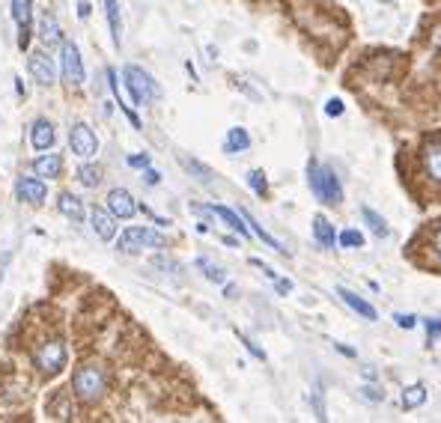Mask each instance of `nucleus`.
<instances>
[{"label":"nucleus","mask_w":441,"mask_h":423,"mask_svg":"<svg viewBox=\"0 0 441 423\" xmlns=\"http://www.w3.org/2000/svg\"><path fill=\"white\" fill-rule=\"evenodd\" d=\"M197 268H203V275L212 280V284H227V275H224V268L215 266V263H209L206 257H200L197 259Z\"/></svg>","instance_id":"nucleus-26"},{"label":"nucleus","mask_w":441,"mask_h":423,"mask_svg":"<svg viewBox=\"0 0 441 423\" xmlns=\"http://www.w3.org/2000/svg\"><path fill=\"white\" fill-rule=\"evenodd\" d=\"M105 12H107V27L114 36V45L123 42V21H119V3L116 0H105Z\"/></svg>","instance_id":"nucleus-20"},{"label":"nucleus","mask_w":441,"mask_h":423,"mask_svg":"<svg viewBox=\"0 0 441 423\" xmlns=\"http://www.w3.org/2000/svg\"><path fill=\"white\" fill-rule=\"evenodd\" d=\"M30 75L36 78V84L51 87L54 78H57V69H54V63H51V57L42 54V51H33V54H30Z\"/></svg>","instance_id":"nucleus-10"},{"label":"nucleus","mask_w":441,"mask_h":423,"mask_svg":"<svg viewBox=\"0 0 441 423\" xmlns=\"http://www.w3.org/2000/svg\"><path fill=\"white\" fill-rule=\"evenodd\" d=\"M158 179H162V176H158V170L146 167V182H149V185H158Z\"/></svg>","instance_id":"nucleus-37"},{"label":"nucleus","mask_w":441,"mask_h":423,"mask_svg":"<svg viewBox=\"0 0 441 423\" xmlns=\"http://www.w3.org/2000/svg\"><path fill=\"white\" fill-rule=\"evenodd\" d=\"M114 215H110V209L105 212V209H98V206H93V212H89V227H93V233L102 239V241H110L116 236V224H114Z\"/></svg>","instance_id":"nucleus-11"},{"label":"nucleus","mask_w":441,"mask_h":423,"mask_svg":"<svg viewBox=\"0 0 441 423\" xmlns=\"http://www.w3.org/2000/svg\"><path fill=\"white\" fill-rule=\"evenodd\" d=\"M123 75H126V87H128V93H132L135 105H146V102H153V98L162 96V89H158L153 75L144 72L140 66H126Z\"/></svg>","instance_id":"nucleus-3"},{"label":"nucleus","mask_w":441,"mask_h":423,"mask_svg":"<svg viewBox=\"0 0 441 423\" xmlns=\"http://www.w3.org/2000/svg\"><path fill=\"white\" fill-rule=\"evenodd\" d=\"M185 167H188V170H194V173H197V179H203V182H209V170H206L203 164H200V161H194V158H185Z\"/></svg>","instance_id":"nucleus-31"},{"label":"nucleus","mask_w":441,"mask_h":423,"mask_svg":"<svg viewBox=\"0 0 441 423\" xmlns=\"http://www.w3.org/2000/svg\"><path fill=\"white\" fill-rule=\"evenodd\" d=\"M424 173L429 182L441 188V140H435V144H429L424 149Z\"/></svg>","instance_id":"nucleus-12"},{"label":"nucleus","mask_w":441,"mask_h":423,"mask_svg":"<svg viewBox=\"0 0 441 423\" xmlns=\"http://www.w3.org/2000/svg\"><path fill=\"white\" fill-rule=\"evenodd\" d=\"M337 295L343 298V304L352 307L358 316H364V319H370V322H373V319L379 316V313H376V307L370 304V301H364L361 295H355V292H349V289H343V286H337Z\"/></svg>","instance_id":"nucleus-15"},{"label":"nucleus","mask_w":441,"mask_h":423,"mask_svg":"<svg viewBox=\"0 0 441 423\" xmlns=\"http://www.w3.org/2000/svg\"><path fill=\"white\" fill-rule=\"evenodd\" d=\"M107 209H110V215H114V218L128 221L137 212V203H135V197L128 194L126 188H114L107 194Z\"/></svg>","instance_id":"nucleus-9"},{"label":"nucleus","mask_w":441,"mask_h":423,"mask_svg":"<svg viewBox=\"0 0 441 423\" xmlns=\"http://www.w3.org/2000/svg\"><path fill=\"white\" fill-rule=\"evenodd\" d=\"M239 215H242V218H245V224L250 227V233H254V236H259V239H263V241H266V245H268V248H275V250H280V254H286V248H280V241H277L275 236H268V233H266V230H263V224H257V221H254V215H250V212H245V209H242V212H239Z\"/></svg>","instance_id":"nucleus-22"},{"label":"nucleus","mask_w":441,"mask_h":423,"mask_svg":"<svg viewBox=\"0 0 441 423\" xmlns=\"http://www.w3.org/2000/svg\"><path fill=\"white\" fill-rule=\"evenodd\" d=\"M313 236H316V241H319L322 248H334V241H337L334 227H331V221L322 218V215L313 218Z\"/></svg>","instance_id":"nucleus-19"},{"label":"nucleus","mask_w":441,"mask_h":423,"mask_svg":"<svg viewBox=\"0 0 441 423\" xmlns=\"http://www.w3.org/2000/svg\"><path fill=\"white\" fill-rule=\"evenodd\" d=\"M325 114H328V116H340V114H343V102H340V98H328Z\"/></svg>","instance_id":"nucleus-33"},{"label":"nucleus","mask_w":441,"mask_h":423,"mask_svg":"<svg viewBox=\"0 0 441 423\" xmlns=\"http://www.w3.org/2000/svg\"><path fill=\"white\" fill-rule=\"evenodd\" d=\"M69 146H72V153L78 158H89V155H96L98 140H96L93 128H89L87 123H75L72 128H69Z\"/></svg>","instance_id":"nucleus-6"},{"label":"nucleus","mask_w":441,"mask_h":423,"mask_svg":"<svg viewBox=\"0 0 441 423\" xmlns=\"http://www.w3.org/2000/svg\"><path fill=\"white\" fill-rule=\"evenodd\" d=\"M164 245L167 239L158 230H149V227H128L119 236V250L123 254H135V250H144V248H164Z\"/></svg>","instance_id":"nucleus-5"},{"label":"nucleus","mask_w":441,"mask_h":423,"mask_svg":"<svg viewBox=\"0 0 441 423\" xmlns=\"http://www.w3.org/2000/svg\"><path fill=\"white\" fill-rule=\"evenodd\" d=\"M128 164L132 167H149V155H128Z\"/></svg>","instance_id":"nucleus-36"},{"label":"nucleus","mask_w":441,"mask_h":423,"mask_svg":"<svg viewBox=\"0 0 441 423\" xmlns=\"http://www.w3.org/2000/svg\"><path fill=\"white\" fill-rule=\"evenodd\" d=\"M66 343L63 340H45L42 346L33 352V364L39 367V372H45V376H57L60 370L66 367Z\"/></svg>","instance_id":"nucleus-4"},{"label":"nucleus","mask_w":441,"mask_h":423,"mask_svg":"<svg viewBox=\"0 0 441 423\" xmlns=\"http://www.w3.org/2000/svg\"><path fill=\"white\" fill-rule=\"evenodd\" d=\"M78 179H81V185L87 188H96L98 182H102V170L93 167V164H84L81 170H78Z\"/></svg>","instance_id":"nucleus-27"},{"label":"nucleus","mask_w":441,"mask_h":423,"mask_svg":"<svg viewBox=\"0 0 441 423\" xmlns=\"http://www.w3.org/2000/svg\"><path fill=\"white\" fill-rule=\"evenodd\" d=\"M57 206H60V212H63L69 221H72V224H81V221H84V203L75 194H60Z\"/></svg>","instance_id":"nucleus-18"},{"label":"nucleus","mask_w":441,"mask_h":423,"mask_svg":"<svg viewBox=\"0 0 441 423\" xmlns=\"http://www.w3.org/2000/svg\"><path fill=\"white\" fill-rule=\"evenodd\" d=\"M248 185L254 188L259 197H263L266 191H268V185H266V173H263V170H250V173H248Z\"/></svg>","instance_id":"nucleus-28"},{"label":"nucleus","mask_w":441,"mask_h":423,"mask_svg":"<svg viewBox=\"0 0 441 423\" xmlns=\"http://www.w3.org/2000/svg\"><path fill=\"white\" fill-rule=\"evenodd\" d=\"M105 388H107V376H105V370H102V367L87 364V367H78V370H75V376H72V390H75V397H78V399L96 402L98 397L105 394Z\"/></svg>","instance_id":"nucleus-1"},{"label":"nucleus","mask_w":441,"mask_h":423,"mask_svg":"<svg viewBox=\"0 0 441 423\" xmlns=\"http://www.w3.org/2000/svg\"><path fill=\"white\" fill-rule=\"evenodd\" d=\"M248 146H250V135L245 132V128H230V132H227V144H224L227 153L236 155V153H245Z\"/></svg>","instance_id":"nucleus-21"},{"label":"nucleus","mask_w":441,"mask_h":423,"mask_svg":"<svg viewBox=\"0 0 441 423\" xmlns=\"http://www.w3.org/2000/svg\"><path fill=\"white\" fill-rule=\"evenodd\" d=\"M33 170H36V176H42V179H60V173H63V158L57 153H48V155L33 161Z\"/></svg>","instance_id":"nucleus-16"},{"label":"nucleus","mask_w":441,"mask_h":423,"mask_svg":"<svg viewBox=\"0 0 441 423\" xmlns=\"http://www.w3.org/2000/svg\"><path fill=\"white\" fill-rule=\"evenodd\" d=\"M424 402H426V388H424V385L406 388V394H403V408H417V406H424Z\"/></svg>","instance_id":"nucleus-25"},{"label":"nucleus","mask_w":441,"mask_h":423,"mask_svg":"<svg viewBox=\"0 0 441 423\" xmlns=\"http://www.w3.org/2000/svg\"><path fill=\"white\" fill-rule=\"evenodd\" d=\"M361 215H364V221L370 224V230H373V233H376L379 239H388V236H390V227H388V221H385L382 215H379V212H373L370 206H364V209H361Z\"/></svg>","instance_id":"nucleus-23"},{"label":"nucleus","mask_w":441,"mask_h":423,"mask_svg":"<svg viewBox=\"0 0 441 423\" xmlns=\"http://www.w3.org/2000/svg\"><path fill=\"white\" fill-rule=\"evenodd\" d=\"M364 399H370V402H382L385 399V394H382V388H379V385H373V388H364Z\"/></svg>","instance_id":"nucleus-32"},{"label":"nucleus","mask_w":441,"mask_h":423,"mask_svg":"<svg viewBox=\"0 0 441 423\" xmlns=\"http://www.w3.org/2000/svg\"><path fill=\"white\" fill-rule=\"evenodd\" d=\"M6 263H9V257H3V263H0V277H3V268H6Z\"/></svg>","instance_id":"nucleus-40"},{"label":"nucleus","mask_w":441,"mask_h":423,"mask_svg":"<svg viewBox=\"0 0 441 423\" xmlns=\"http://www.w3.org/2000/svg\"><path fill=\"white\" fill-rule=\"evenodd\" d=\"M89 9H93V6H89L87 0H81V3H78V15H81V18H87V15H89Z\"/></svg>","instance_id":"nucleus-38"},{"label":"nucleus","mask_w":441,"mask_h":423,"mask_svg":"<svg viewBox=\"0 0 441 423\" xmlns=\"http://www.w3.org/2000/svg\"><path fill=\"white\" fill-rule=\"evenodd\" d=\"M30 144L36 149H48L54 144V126L48 119H36L33 128H30Z\"/></svg>","instance_id":"nucleus-17"},{"label":"nucleus","mask_w":441,"mask_h":423,"mask_svg":"<svg viewBox=\"0 0 441 423\" xmlns=\"http://www.w3.org/2000/svg\"><path fill=\"white\" fill-rule=\"evenodd\" d=\"M30 3L33 0H12V18L21 36H18V48H27L30 45Z\"/></svg>","instance_id":"nucleus-13"},{"label":"nucleus","mask_w":441,"mask_h":423,"mask_svg":"<svg viewBox=\"0 0 441 423\" xmlns=\"http://www.w3.org/2000/svg\"><path fill=\"white\" fill-rule=\"evenodd\" d=\"M45 194H48V188H45V182L42 179H30V176H21L15 182V197L21 200V203H30V206H39L45 200Z\"/></svg>","instance_id":"nucleus-8"},{"label":"nucleus","mask_w":441,"mask_h":423,"mask_svg":"<svg viewBox=\"0 0 441 423\" xmlns=\"http://www.w3.org/2000/svg\"><path fill=\"white\" fill-rule=\"evenodd\" d=\"M394 322H397L399 328H406V331L417 325V319H415V316H408V313H397V316H394Z\"/></svg>","instance_id":"nucleus-34"},{"label":"nucleus","mask_w":441,"mask_h":423,"mask_svg":"<svg viewBox=\"0 0 441 423\" xmlns=\"http://www.w3.org/2000/svg\"><path fill=\"white\" fill-rule=\"evenodd\" d=\"M209 212H212V215H218L220 221H224V224L230 227V230H236L239 236L242 239H248L250 236V227L245 224V218L239 215V212H233V209H227V206H206Z\"/></svg>","instance_id":"nucleus-14"},{"label":"nucleus","mask_w":441,"mask_h":423,"mask_svg":"<svg viewBox=\"0 0 441 423\" xmlns=\"http://www.w3.org/2000/svg\"><path fill=\"white\" fill-rule=\"evenodd\" d=\"M340 245L343 248H361L364 245V236H361L358 230H343V233H340Z\"/></svg>","instance_id":"nucleus-29"},{"label":"nucleus","mask_w":441,"mask_h":423,"mask_svg":"<svg viewBox=\"0 0 441 423\" xmlns=\"http://www.w3.org/2000/svg\"><path fill=\"white\" fill-rule=\"evenodd\" d=\"M426 322V331H429V340L441 337V319H424Z\"/></svg>","instance_id":"nucleus-35"},{"label":"nucleus","mask_w":441,"mask_h":423,"mask_svg":"<svg viewBox=\"0 0 441 423\" xmlns=\"http://www.w3.org/2000/svg\"><path fill=\"white\" fill-rule=\"evenodd\" d=\"M239 340H242V343H245V349L250 352V355H254L257 361H266V352L263 349H259L257 343H254V340H250V337H245V334H239Z\"/></svg>","instance_id":"nucleus-30"},{"label":"nucleus","mask_w":441,"mask_h":423,"mask_svg":"<svg viewBox=\"0 0 441 423\" xmlns=\"http://www.w3.org/2000/svg\"><path fill=\"white\" fill-rule=\"evenodd\" d=\"M435 250H438V254H441V230H438V233H435Z\"/></svg>","instance_id":"nucleus-39"},{"label":"nucleus","mask_w":441,"mask_h":423,"mask_svg":"<svg viewBox=\"0 0 441 423\" xmlns=\"http://www.w3.org/2000/svg\"><path fill=\"white\" fill-rule=\"evenodd\" d=\"M60 66H63V78L69 84H84V63H81V51H78L75 42H63Z\"/></svg>","instance_id":"nucleus-7"},{"label":"nucleus","mask_w":441,"mask_h":423,"mask_svg":"<svg viewBox=\"0 0 441 423\" xmlns=\"http://www.w3.org/2000/svg\"><path fill=\"white\" fill-rule=\"evenodd\" d=\"M307 176H310V188H313V194L322 200L328 206H337L340 200H343V188H340V179L334 176V170L331 167H322V164H310L307 167Z\"/></svg>","instance_id":"nucleus-2"},{"label":"nucleus","mask_w":441,"mask_h":423,"mask_svg":"<svg viewBox=\"0 0 441 423\" xmlns=\"http://www.w3.org/2000/svg\"><path fill=\"white\" fill-rule=\"evenodd\" d=\"M39 33H42V39L48 45H57L60 42V24L57 18L51 12H42V21H39Z\"/></svg>","instance_id":"nucleus-24"}]
</instances>
